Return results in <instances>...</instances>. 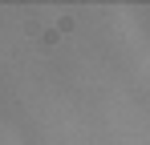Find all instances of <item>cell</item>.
I'll return each instance as SVG.
<instances>
[]
</instances>
